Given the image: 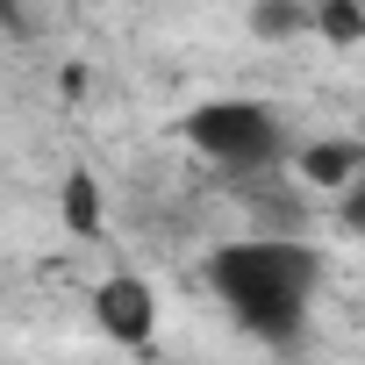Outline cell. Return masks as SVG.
Returning <instances> with one entry per match:
<instances>
[{"mask_svg":"<svg viewBox=\"0 0 365 365\" xmlns=\"http://www.w3.org/2000/svg\"><path fill=\"white\" fill-rule=\"evenodd\" d=\"M315 29V0H258L251 8V36L258 43H294Z\"/></svg>","mask_w":365,"mask_h":365,"instance_id":"5","label":"cell"},{"mask_svg":"<svg viewBox=\"0 0 365 365\" xmlns=\"http://www.w3.org/2000/svg\"><path fill=\"white\" fill-rule=\"evenodd\" d=\"M315 36L358 43V36H365V0H315Z\"/></svg>","mask_w":365,"mask_h":365,"instance_id":"7","label":"cell"},{"mask_svg":"<svg viewBox=\"0 0 365 365\" xmlns=\"http://www.w3.org/2000/svg\"><path fill=\"white\" fill-rule=\"evenodd\" d=\"M336 208H344V230H351V237H365V172L336 194Z\"/></svg>","mask_w":365,"mask_h":365,"instance_id":"8","label":"cell"},{"mask_svg":"<svg viewBox=\"0 0 365 365\" xmlns=\"http://www.w3.org/2000/svg\"><path fill=\"white\" fill-rule=\"evenodd\" d=\"M208 287L251 336L294 344L308 322V301L322 287V258L301 237H244V244L208 251Z\"/></svg>","mask_w":365,"mask_h":365,"instance_id":"1","label":"cell"},{"mask_svg":"<svg viewBox=\"0 0 365 365\" xmlns=\"http://www.w3.org/2000/svg\"><path fill=\"white\" fill-rule=\"evenodd\" d=\"M58 215L72 237H101V187H93V172H65V187H58Z\"/></svg>","mask_w":365,"mask_h":365,"instance_id":"6","label":"cell"},{"mask_svg":"<svg viewBox=\"0 0 365 365\" xmlns=\"http://www.w3.org/2000/svg\"><path fill=\"white\" fill-rule=\"evenodd\" d=\"M93 322H101L122 351H143V344L158 336V294H150L143 279L115 272V279H101V294H93Z\"/></svg>","mask_w":365,"mask_h":365,"instance_id":"3","label":"cell"},{"mask_svg":"<svg viewBox=\"0 0 365 365\" xmlns=\"http://www.w3.org/2000/svg\"><path fill=\"white\" fill-rule=\"evenodd\" d=\"M358 172H365V143H351V136H329V143H308L301 150V179L322 187V194H344Z\"/></svg>","mask_w":365,"mask_h":365,"instance_id":"4","label":"cell"},{"mask_svg":"<svg viewBox=\"0 0 365 365\" xmlns=\"http://www.w3.org/2000/svg\"><path fill=\"white\" fill-rule=\"evenodd\" d=\"M179 136L230 179H258V172H272L287 158V129L265 101H201L179 122Z\"/></svg>","mask_w":365,"mask_h":365,"instance_id":"2","label":"cell"}]
</instances>
